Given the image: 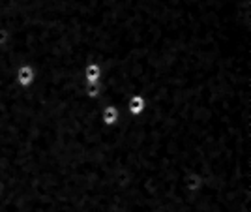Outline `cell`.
<instances>
[{"instance_id":"cell-2","label":"cell","mask_w":251,"mask_h":212,"mask_svg":"<svg viewBox=\"0 0 251 212\" xmlns=\"http://www.w3.org/2000/svg\"><path fill=\"white\" fill-rule=\"evenodd\" d=\"M15 83L19 88H30L36 83V70L30 62H21L15 68Z\"/></svg>"},{"instance_id":"cell-7","label":"cell","mask_w":251,"mask_h":212,"mask_svg":"<svg viewBox=\"0 0 251 212\" xmlns=\"http://www.w3.org/2000/svg\"><path fill=\"white\" fill-rule=\"evenodd\" d=\"M11 40H13V36H11L10 28H6V26H0V49H6V47H10Z\"/></svg>"},{"instance_id":"cell-4","label":"cell","mask_w":251,"mask_h":212,"mask_svg":"<svg viewBox=\"0 0 251 212\" xmlns=\"http://www.w3.org/2000/svg\"><path fill=\"white\" fill-rule=\"evenodd\" d=\"M101 79H103V68H101V64L98 62V60H90V62L84 64L83 68V81L84 85H98V83H101Z\"/></svg>"},{"instance_id":"cell-1","label":"cell","mask_w":251,"mask_h":212,"mask_svg":"<svg viewBox=\"0 0 251 212\" xmlns=\"http://www.w3.org/2000/svg\"><path fill=\"white\" fill-rule=\"evenodd\" d=\"M122 111L118 106L115 104H103L101 106V111H100V122L103 124L105 128H115L120 124L122 120Z\"/></svg>"},{"instance_id":"cell-3","label":"cell","mask_w":251,"mask_h":212,"mask_svg":"<svg viewBox=\"0 0 251 212\" xmlns=\"http://www.w3.org/2000/svg\"><path fill=\"white\" fill-rule=\"evenodd\" d=\"M124 109L129 117L133 118L143 117L147 113V98L141 94V92H133V94L126 100Z\"/></svg>"},{"instance_id":"cell-6","label":"cell","mask_w":251,"mask_h":212,"mask_svg":"<svg viewBox=\"0 0 251 212\" xmlns=\"http://www.w3.org/2000/svg\"><path fill=\"white\" fill-rule=\"evenodd\" d=\"M105 94V85L103 81L101 83H98V85H84V96L88 98V100H100L101 96Z\"/></svg>"},{"instance_id":"cell-5","label":"cell","mask_w":251,"mask_h":212,"mask_svg":"<svg viewBox=\"0 0 251 212\" xmlns=\"http://www.w3.org/2000/svg\"><path fill=\"white\" fill-rule=\"evenodd\" d=\"M184 188H186V191H189L191 195H199L201 191L206 188V184H204V179H202L201 173L191 171V173H188V175L184 177Z\"/></svg>"}]
</instances>
